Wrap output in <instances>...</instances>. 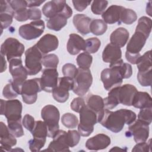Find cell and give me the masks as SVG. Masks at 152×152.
I'll return each mask as SVG.
<instances>
[{
    "label": "cell",
    "mask_w": 152,
    "mask_h": 152,
    "mask_svg": "<svg viewBox=\"0 0 152 152\" xmlns=\"http://www.w3.org/2000/svg\"><path fill=\"white\" fill-rule=\"evenodd\" d=\"M136 118L135 113L131 110L121 109L112 112L104 109L99 123L107 129L118 133L123 129L125 124L131 125Z\"/></svg>",
    "instance_id": "6da1fadb"
},
{
    "label": "cell",
    "mask_w": 152,
    "mask_h": 152,
    "mask_svg": "<svg viewBox=\"0 0 152 152\" xmlns=\"http://www.w3.org/2000/svg\"><path fill=\"white\" fill-rule=\"evenodd\" d=\"M9 71L12 77V80L9 81L14 90L18 94H21L23 84L28 75L26 68L23 65L21 58L12 59L9 62Z\"/></svg>",
    "instance_id": "7a4b0ae2"
},
{
    "label": "cell",
    "mask_w": 152,
    "mask_h": 152,
    "mask_svg": "<svg viewBox=\"0 0 152 152\" xmlns=\"http://www.w3.org/2000/svg\"><path fill=\"white\" fill-rule=\"evenodd\" d=\"M41 116L48 128V137L53 138L59 130V112L58 109L52 104L44 106L41 110Z\"/></svg>",
    "instance_id": "3957f363"
},
{
    "label": "cell",
    "mask_w": 152,
    "mask_h": 152,
    "mask_svg": "<svg viewBox=\"0 0 152 152\" xmlns=\"http://www.w3.org/2000/svg\"><path fill=\"white\" fill-rule=\"evenodd\" d=\"M79 113L80 120L78 124V132L83 137H88L93 132L94 125L97 122V114L87 105L81 109Z\"/></svg>",
    "instance_id": "277c9868"
},
{
    "label": "cell",
    "mask_w": 152,
    "mask_h": 152,
    "mask_svg": "<svg viewBox=\"0 0 152 152\" xmlns=\"http://www.w3.org/2000/svg\"><path fill=\"white\" fill-rule=\"evenodd\" d=\"M147 39L144 34L135 30L126 46L125 52L126 60L134 61L141 56L140 52L144 47Z\"/></svg>",
    "instance_id": "5b68a950"
},
{
    "label": "cell",
    "mask_w": 152,
    "mask_h": 152,
    "mask_svg": "<svg viewBox=\"0 0 152 152\" xmlns=\"http://www.w3.org/2000/svg\"><path fill=\"white\" fill-rule=\"evenodd\" d=\"M100 78L104 88L107 91L120 86L123 80L119 69L116 63L111 64L109 68L104 69L101 72Z\"/></svg>",
    "instance_id": "8992f818"
},
{
    "label": "cell",
    "mask_w": 152,
    "mask_h": 152,
    "mask_svg": "<svg viewBox=\"0 0 152 152\" xmlns=\"http://www.w3.org/2000/svg\"><path fill=\"white\" fill-rule=\"evenodd\" d=\"M42 53L36 45L26 51L25 68L29 75H36L42 70Z\"/></svg>",
    "instance_id": "52a82bcc"
},
{
    "label": "cell",
    "mask_w": 152,
    "mask_h": 152,
    "mask_svg": "<svg viewBox=\"0 0 152 152\" xmlns=\"http://www.w3.org/2000/svg\"><path fill=\"white\" fill-rule=\"evenodd\" d=\"M73 80V92L79 96H83L87 93L91 86L93 77L89 69H84L78 68L77 73Z\"/></svg>",
    "instance_id": "ba28073f"
},
{
    "label": "cell",
    "mask_w": 152,
    "mask_h": 152,
    "mask_svg": "<svg viewBox=\"0 0 152 152\" xmlns=\"http://www.w3.org/2000/svg\"><path fill=\"white\" fill-rule=\"evenodd\" d=\"M33 138L29 140V148L31 151H38L45 145L48 136V128L45 122L37 121L31 131Z\"/></svg>",
    "instance_id": "9c48e42d"
},
{
    "label": "cell",
    "mask_w": 152,
    "mask_h": 152,
    "mask_svg": "<svg viewBox=\"0 0 152 152\" xmlns=\"http://www.w3.org/2000/svg\"><path fill=\"white\" fill-rule=\"evenodd\" d=\"M1 114L5 115L7 122L20 121L21 119L23 106L17 99L4 100L1 99Z\"/></svg>",
    "instance_id": "30bf717a"
},
{
    "label": "cell",
    "mask_w": 152,
    "mask_h": 152,
    "mask_svg": "<svg viewBox=\"0 0 152 152\" xmlns=\"http://www.w3.org/2000/svg\"><path fill=\"white\" fill-rule=\"evenodd\" d=\"M42 90L40 78H36L26 80L23 84L21 92L23 102L28 104L35 103L37 98V93Z\"/></svg>",
    "instance_id": "8fae6325"
},
{
    "label": "cell",
    "mask_w": 152,
    "mask_h": 152,
    "mask_svg": "<svg viewBox=\"0 0 152 152\" xmlns=\"http://www.w3.org/2000/svg\"><path fill=\"white\" fill-rule=\"evenodd\" d=\"M1 55L5 56L10 62L14 58H20L24 52V46L17 39L13 37L7 38L1 45Z\"/></svg>",
    "instance_id": "7c38bea8"
},
{
    "label": "cell",
    "mask_w": 152,
    "mask_h": 152,
    "mask_svg": "<svg viewBox=\"0 0 152 152\" xmlns=\"http://www.w3.org/2000/svg\"><path fill=\"white\" fill-rule=\"evenodd\" d=\"M45 23L43 20L32 21L22 25L18 30L19 35L24 39L30 40L40 37L45 30Z\"/></svg>",
    "instance_id": "4fadbf2b"
},
{
    "label": "cell",
    "mask_w": 152,
    "mask_h": 152,
    "mask_svg": "<svg viewBox=\"0 0 152 152\" xmlns=\"http://www.w3.org/2000/svg\"><path fill=\"white\" fill-rule=\"evenodd\" d=\"M59 85L53 90L52 95L54 99L59 103L65 102L69 98V91L73 89V78L63 77L58 78Z\"/></svg>",
    "instance_id": "5bb4252c"
},
{
    "label": "cell",
    "mask_w": 152,
    "mask_h": 152,
    "mask_svg": "<svg viewBox=\"0 0 152 152\" xmlns=\"http://www.w3.org/2000/svg\"><path fill=\"white\" fill-rule=\"evenodd\" d=\"M149 125L138 119L129 126L128 131L126 132L127 137L133 136L134 141L137 142H145L149 136Z\"/></svg>",
    "instance_id": "9a60e30c"
},
{
    "label": "cell",
    "mask_w": 152,
    "mask_h": 152,
    "mask_svg": "<svg viewBox=\"0 0 152 152\" xmlns=\"http://www.w3.org/2000/svg\"><path fill=\"white\" fill-rule=\"evenodd\" d=\"M58 72L56 69L46 68L43 70L40 78V85L42 90L51 93L57 86Z\"/></svg>",
    "instance_id": "2e32d148"
},
{
    "label": "cell",
    "mask_w": 152,
    "mask_h": 152,
    "mask_svg": "<svg viewBox=\"0 0 152 152\" xmlns=\"http://www.w3.org/2000/svg\"><path fill=\"white\" fill-rule=\"evenodd\" d=\"M72 10L67 4L64 11L55 17L49 18L47 21V27L54 31H59L67 24V19L71 17Z\"/></svg>",
    "instance_id": "e0dca14e"
},
{
    "label": "cell",
    "mask_w": 152,
    "mask_h": 152,
    "mask_svg": "<svg viewBox=\"0 0 152 152\" xmlns=\"http://www.w3.org/2000/svg\"><path fill=\"white\" fill-rule=\"evenodd\" d=\"M137 91V88L129 84L117 87V95L119 103L128 106H132L133 99Z\"/></svg>",
    "instance_id": "ac0fdd59"
},
{
    "label": "cell",
    "mask_w": 152,
    "mask_h": 152,
    "mask_svg": "<svg viewBox=\"0 0 152 152\" xmlns=\"http://www.w3.org/2000/svg\"><path fill=\"white\" fill-rule=\"evenodd\" d=\"M69 147L66 141V132L59 129L53 137V140L46 150L49 151H69Z\"/></svg>",
    "instance_id": "d6986e66"
},
{
    "label": "cell",
    "mask_w": 152,
    "mask_h": 152,
    "mask_svg": "<svg viewBox=\"0 0 152 152\" xmlns=\"http://www.w3.org/2000/svg\"><path fill=\"white\" fill-rule=\"evenodd\" d=\"M58 45L59 40L58 37L51 34L44 35L36 44V46L43 54L56 50Z\"/></svg>",
    "instance_id": "ffe728a7"
},
{
    "label": "cell",
    "mask_w": 152,
    "mask_h": 152,
    "mask_svg": "<svg viewBox=\"0 0 152 152\" xmlns=\"http://www.w3.org/2000/svg\"><path fill=\"white\" fill-rule=\"evenodd\" d=\"M66 5L64 0H53L47 2L42 7L43 14L47 18H51L62 12Z\"/></svg>",
    "instance_id": "44dd1931"
},
{
    "label": "cell",
    "mask_w": 152,
    "mask_h": 152,
    "mask_svg": "<svg viewBox=\"0 0 152 152\" xmlns=\"http://www.w3.org/2000/svg\"><path fill=\"white\" fill-rule=\"evenodd\" d=\"M110 144V137L104 134H99L88 138L86 142V147L90 150H100L107 148Z\"/></svg>",
    "instance_id": "7402d4cb"
},
{
    "label": "cell",
    "mask_w": 152,
    "mask_h": 152,
    "mask_svg": "<svg viewBox=\"0 0 152 152\" xmlns=\"http://www.w3.org/2000/svg\"><path fill=\"white\" fill-rule=\"evenodd\" d=\"M0 20L2 30L8 27L12 22L14 11L8 1H0Z\"/></svg>",
    "instance_id": "603a6c76"
},
{
    "label": "cell",
    "mask_w": 152,
    "mask_h": 152,
    "mask_svg": "<svg viewBox=\"0 0 152 152\" xmlns=\"http://www.w3.org/2000/svg\"><path fill=\"white\" fill-rule=\"evenodd\" d=\"M1 147L5 151H10L11 148L17 144V140L15 136L10 131L8 128L3 122H1Z\"/></svg>",
    "instance_id": "cb8c5ba5"
},
{
    "label": "cell",
    "mask_w": 152,
    "mask_h": 152,
    "mask_svg": "<svg viewBox=\"0 0 152 152\" xmlns=\"http://www.w3.org/2000/svg\"><path fill=\"white\" fill-rule=\"evenodd\" d=\"M69 37L66 48L69 54L75 55L81 50L85 51L86 40L82 37L75 33L70 34Z\"/></svg>",
    "instance_id": "d4e9b609"
},
{
    "label": "cell",
    "mask_w": 152,
    "mask_h": 152,
    "mask_svg": "<svg viewBox=\"0 0 152 152\" xmlns=\"http://www.w3.org/2000/svg\"><path fill=\"white\" fill-rule=\"evenodd\" d=\"M122 57V51L121 48L109 43L104 48L102 53V59L104 62L115 63L120 59Z\"/></svg>",
    "instance_id": "484cf974"
},
{
    "label": "cell",
    "mask_w": 152,
    "mask_h": 152,
    "mask_svg": "<svg viewBox=\"0 0 152 152\" xmlns=\"http://www.w3.org/2000/svg\"><path fill=\"white\" fill-rule=\"evenodd\" d=\"M122 8L123 7L116 5L110 6L102 14L103 20L106 23L109 24H112L115 23H118V24H121L120 18Z\"/></svg>",
    "instance_id": "4316f807"
},
{
    "label": "cell",
    "mask_w": 152,
    "mask_h": 152,
    "mask_svg": "<svg viewBox=\"0 0 152 152\" xmlns=\"http://www.w3.org/2000/svg\"><path fill=\"white\" fill-rule=\"evenodd\" d=\"M87 106L97 114L99 122L104 109L103 99L98 95L89 94L87 98Z\"/></svg>",
    "instance_id": "83f0119b"
},
{
    "label": "cell",
    "mask_w": 152,
    "mask_h": 152,
    "mask_svg": "<svg viewBox=\"0 0 152 152\" xmlns=\"http://www.w3.org/2000/svg\"><path fill=\"white\" fill-rule=\"evenodd\" d=\"M129 36V32L126 28L119 27L111 33L110 42L111 44L121 48L126 45L128 40Z\"/></svg>",
    "instance_id": "f1b7e54d"
},
{
    "label": "cell",
    "mask_w": 152,
    "mask_h": 152,
    "mask_svg": "<svg viewBox=\"0 0 152 152\" xmlns=\"http://www.w3.org/2000/svg\"><path fill=\"white\" fill-rule=\"evenodd\" d=\"M73 24L77 31L83 35L88 34L91 19L84 14H77L73 17Z\"/></svg>",
    "instance_id": "f546056e"
},
{
    "label": "cell",
    "mask_w": 152,
    "mask_h": 152,
    "mask_svg": "<svg viewBox=\"0 0 152 152\" xmlns=\"http://www.w3.org/2000/svg\"><path fill=\"white\" fill-rule=\"evenodd\" d=\"M132 106L140 109L152 107V99L147 92L137 91L133 99Z\"/></svg>",
    "instance_id": "4dcf8cb0"
},
{
    "label": "cell",
    "mask_w": 152,
    "mask_h": 152,
    "mask_svg": "<svg viewBox=\"0 0 152 152\" xmlns=\"http://www.w3.org/2000/svg\"><path fill=\"white\" fill-rule=\"evenodd\" d=\"M138 72H145L152 69L151 50L147 51L143 55H141L137 62Z\"/></svg>",
    "instance_id": "1f68e13d"
},
{
    "label": "cell",
    "mask_w": 152,
    "mask_h": 152,
    "mask_svg": "<svg viewBox=\"0 0 152 152\" xmlns=\"http://www.w3.org/2000/svg\"><path fill=\"white\" fill-rule=\"evenodd\" d=\"M107 28V24L100 19H94L91 20L90 24V31L96 36L103 34L106 31Z\"/></svg>",
    "instance_id": "d6a6232c"
},
{
    "label": "cell",
    "mask_w": 152,
    "mask_h": 152,
    "mask_svg": "<svg viewBox=\"0 0 152 152\" xmlns=\"http://www.w3.org/2000/svg\"><path fill=\"white\" fill-rule=\"evenodd\" d=\"M104 109H112L115 108L118 104H119V102L117 95V87L111 89L109 93L108 96L103 99Z\"/></svg>",
    "instance_id": "836d02e7"
},
{
    "label": "cell",
    "mask_w": 152,
    "mask_h": 152,
    "mask_svg": "<svg viewBox=\"0 0 152 152\" xmlns=\"http://www.w3.org/2000/svg\"><path fill=\"white\" fill-rule=\"evenodd\" d=\"M151 20L150 18L145 16L141 17L138 20L135 30L142 33L148 37L151 30Z\"/></svg>",
    "instance_id": "e575fe53"
},
{
    "label": "cell",
    "mask_w": 152,
    "mask_h": 152,
    "mask_svg": "<svg viewBox=\"0 0 152 152\" xmlns=\"http://www.w3.org/2000/svg\"><path fill=\"white\" fill-rule=\"evenodd\" d=\"M137 19V15L134 10L125 8V7L122 8L120 18L121 23H123L125 24H131L134 23Z\"/></svg>",
    "instance_id": "d590c367"
},
{
    "label": "cell",
    "mask_w": 152,
    "mask_h": 152,
    "mask_svg": "<svg viewBox=\"0 0 152 152\" xmlns=\"http://www.w3.org/2000/svg\"><path fill=\"white\" fill-rule=\"evenodd\" d=\"M77 63L80 68L88 69L91 66L93 61V57L90 53L84 52L80 53L76 59Z\"/></svg>",
    "instance_id": "8d00e7d4"
},
{
    "label": "cell",
    "mask_w": 152,
    "mask_h": 152,
    "mask_svg": "<svg viewBox=\"0 0 152 152\" xmlns=\"http://www.w3.org/2000/svg\"><path fill=\"white\" fill-rule=\"evenodd\" d=\"M62 124L67 128H75L78 124L77 117L73 113H66L61 118Z\"/></svg>",
    "instance_id": "74e56055"
},
{
    "label": "cell",
    "mask_w": 152,
    "mask_h": 152,
    "mask_svg": "<svg viewBox=\"0 0 152 152\" xmlns=\"http://www.w3.org/2000/svg\"><path fill=\"white\" fill-rule=\"evenodd\" d=\"M59 63V59L55 54H48L43 57L42 64L46 68L56 69Z\"/></svg>",
    "instance_id": "f35d334b"
},
{
    "label": "cell",
    "mask_w": 152,
    "mask_h": 152,
    "mask_svg": "<svg viewBox=\"0 0 152 152\" xmlns=\"http://www.w3.org/2000/svg\"><path fill=\"white\" fill-rule=\"evenodd\" d=\"M101 45L100 40L97 37H91L86 40L85 51L89 53L97 52Z\"/></svg>",
    "instance_id": "ab89813d"
},
{
    "label": "cell",
    "mask_w": 152,
    "mask_h": 152,
    "mask_svg": "<svg viewBox=\"0 0 152 152\" xmlns=\"http://www.w3.org/2000/svg\"><path fill=\"white\" fill-rule=\"evenodd\" d=\"M115 63L117 64L123 79L129 78L131 77L132 74V69L130 64L128 63H124L122 59Z\"/></svg>",
    "instance_id": "60d3db41"
},
{
    "label": "cell",
    "mask_w": 152,
    "mask_h": 152,
    "mask_svg": "<svg viewBox=\"0 0 152 152\" xmlns=\"http://www.w3.org/2000/svg\"><path fill=\"white\" fill-rule=\"evenodd\" d=\"M8 122V128L10 131L16 137H21L24 135V131L20 121H10Z\"/></svg>",
    "instance_id": "b9f144b4"
},
{
    "label": "cell",
    "mask_w": 152,
    "mask_h": 152,
    "mask_svg": "<svg viewBox=\"0 0 152 152\" xmlns=\"http://www.w3.org/2000/svg\"><path fill=\"white\" fill-rule=\"evenodd\" d=\"M152 69L145 72H138L137 80L139 83L143 87H148L151 85Z\"/></svg>",
    "instance_id": "7bdbcfd3"
},
{
    "label": "cell",
    "mask_w": 152,
    "mask_h": 152,
    "mask_svg": "<svg viewBox=\"0 0 152 152\" xmlns=\"http://www.w3.org/2000/svg\"><path fill=\"white\" fill-rule=\"evenodd\" d=\"M108 4L107 1H94L91 5L92 12L96 15L102 14Z\"/></svg>",
    "instance_id": "ee69618b"
},
{
    "label": "cell",
    "mask_w": 152,
    "mask_h": 152,
    "mask_svg": "<svg viewBox=\"0 0 152 152\" xmlns=\"http://www.w3.org/2000/svg\"><path fill=\"white\" fill-rule=\"evenodd\" d=\"M80 140V134L76 130H69L66 132V141L70 147L77 145Z\"/></svg>",
    "instance_id": "f6af8a7d"
},
{
    "label": "cell",
    "mask_w": 152,
    "mask_h": 152,
    "mask_svg": "<svg viewBox=\"0 0 152 152\" xmlns=\"http://www.w3.org/2000/svg\"><path fill=\"white\" fill-rule=\"evenodd\" d=\"M152 107H146L144 109H141L138 115V119H140L145 123L150 125L151 122V115H152Z\"/></svg>",
    "instance_id": "bcb514c9"
},
{
    "label": "cell",
    "mask_w": 152,
    "mask_h": 152,
    "mask_svg": "<svg viewBox=\"0 0 152 152\" xmlns=\"http://www.w3.org/2000/svg\"><path fill=\"white\" fill-rule=\"evenodd\" d=\"M62 71L65 77L74 78L77 73L78 68H77L74 64L67 63L64 65Z\"/></svg>",
    "instance_id": "7dc6e473"
},
{
    "label": "cell",
    "mask_w": 152,
    "mask_h": 152,
    "mask_svg": "<svg viewBox=\"0 0 152 152\" xmlns=\"http://www.w3.org/2000/svg\"><path fill=\"white\" fill-rule=\"evenodd\" d=\"M2 94L4 97L7 99L11 100L16 98L18 94L14 90L11 83L9 81V83L7 84L3 88Z\"/></svg>",
    "instance_id": "c3c4849f"
},
{
    "label": "cell",
    "mask_w": 152,
    "mask_h": 152,
    "mask_svg": "<svg viewBox=\"0 0 152 152\" xmlns=\"http://www.w3.org/2000/svg\"><path fill=\"white\" fill-rule=\"evenodd\" d=\"M86 104L85 103L84 100L81 97L74 98L71 103L70 107L72 110L75 112L79 113L81 109L85 106Z\"/></svg>",
    "instance_id": "681fc988"
},
{
    "label": "cell",
    "mask_w": 152,
    "mask_h": 152,
    "mask_svg": "<svg viewBox=\"0 0 152 152\" xmlns=\"http://www.w3.org/2000/svg\"><path fill=\"white\" fill-rule=\"evenodd\" d=\"M10 6L12 8L14 12L24 9L27 8V1L24 0H12L8 1Z\"/></svg>",
    "instance_id": "f907efd6"
},
{
    "label": "cell",
    "mask_w": 152,
    "mask_h": 152,
    "mask_svg": "<svg viewBox=\"0 0 152 152\" xmlns=\"http://www.w3.org/2000/svg\"><path fill=\"white\" fill-rule=\"evenodd\" d=\"M35 122H36L34 121V118L28 114L24 115L22 121V124L24 127L30 132L33 129L35 125Z\"/></svg>",
    "instance_id": "816d5d0a"
},
{
    "label": "cell",
    "mask_w": 152,
    "mask_h": 152,
    "mask_svg": "<svg viewBox=\"0 0 152 152\" xmlns=\"http://www.w3.org/2000/svg\"><path fill=\"white\" fill-rule=\"evenodd\" d=\"M14 17L18 21H26L28 20V9L24 8L14 12Z\"/></svg>",
    "instance_id": "f5cc1de1"
},
{
    "label": "cell",
    "mask_w": 152,
    "mask_h": 152,
    "mask_svg": "<svg viewBox=\"0 0 152 152\" xmlns=\"http://www.w3.org/2000/svg\"><path fill=\"white\" fill-rule=\"evenodd\" d=\"M151 140H149L148 142H141L137 143L134 148L132 149V151H145L147 152L150 151V148H151Z\"/></svg>",
    "instance_id": "db71d44e"
},
{
    "label": "cell",
    "mask_w": 152,
    "mask_h": 152,
    "mask_svg": "<svg viewBox=\"0 0 152 152\" xmlns=\"http://www.w3.org/2000/svg\"><path fill=\"white\" fill-rule=\"evenodd\" d=\"M75 9L79 11H83L91 2V1H72Z\"/></svg>",
    "instance_id": "11a10c76"
},
{
    "label": "cell",
    "mask_w": 152,
    "mask_h": 152,
    "mask_svg": "<svg viewBox=\"0 0 152 152\" xmlns=\"http://www.w3.org/2000/svg\"><path fill=\"white\" fill-rule=\"evenodd\" d=\"M28 20H40L42 17L41 11L36 8H31L28 9Z\"/></svg>",
    "instance_id": "9f6ffc18"
},
{
    "label": "cell",
    "mask_w": 152,
    "mask_h": 152,
    "mask_svg": "<svg viewBox=\"0 0 152 152\" xmlns=\"http://www.w3.org/2000/svg\"><path fill=\"white\" fill-rule=\"evenodd\" d=\"M27 1V7L34 8L35 7H39L42 4H43L45 1Z\"/></svg>",
    "instance_id": "6f0895ef"
},
{
    "label": "cell",
    "mask_w": 152,
    "mask_h": 152,
    "mask_svg": "<svg viewBox=\"0 0 152 152\" xmlns=\"http://www.w3.org/2000/svg\"><path fill=\"white\" fill-rule=\"evenodd\" d=\"M1 72H3L5 71L7 69V62L5 59L4 56L1 55Z\"/></svg>",
    "instance_id": "680465c9"
},
{
    "label": "cell",
    "mask_w": 152,
    "mask_h": 152,
    "mask_svg": "<svg viewBox=\"0 0 152 152\" xmlns=\"http://www.w3.org/2000/svg\"><path fill=\"white\" fill-rule=\"evenodd\" d=\"M146 12L150 16H151V1H149V2L147 4Z\"/></svg>",
    "instance_id": "91938a15"
}]
</instances>
